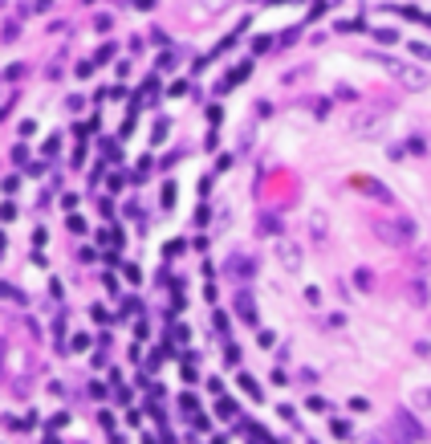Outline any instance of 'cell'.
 <instances>
[{
	"label": "cell",
	"mask_w": 431,
	"mask_h": 444,
	"mask_svg": "<svg viewBox=\"0 0 431 444\" xmlns=\"http://www.w3.org/2000/svg\"><path fill=\"white\" fill-rule=\"evenodd\" d=\"M224 4H228V0H208L204 8H212V12H215V8H224Z\"/></svg>",
	"instance_id": "1"
}]
</instances>
